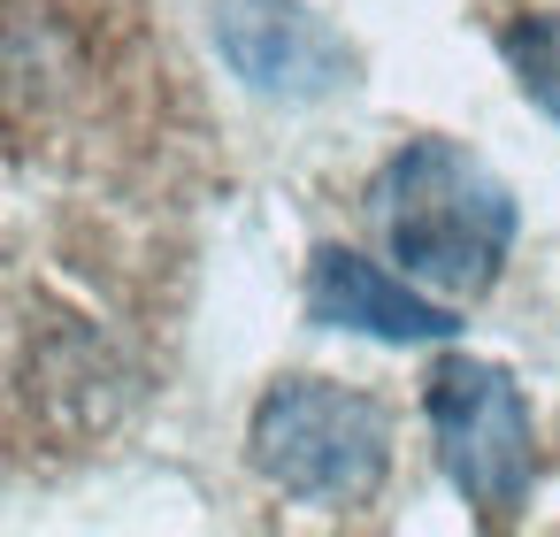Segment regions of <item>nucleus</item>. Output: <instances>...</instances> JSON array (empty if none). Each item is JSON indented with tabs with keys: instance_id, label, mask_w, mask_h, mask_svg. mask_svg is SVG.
<instances>
[{
	"instance_id": "39448f33",
	"label": "nucleus",
	"mask_w": 560,
	"mask_h": 537,
	"mask_svg": "<svg viewBox=\"0 0 560 537\" xmlns=\"http://www.w3.org/2000/svg\"><path fill=\"white\" fill-rule=\"evenodd\" d=\"M307 315L323 330H361V338H384V346H430V338L460 330V315L445 300H430L407 277L361 261L353 246H315V261H307Z\"/></svg>"
},
{
	"instance_id": "423d86ee",
	"label": "nucleus",
	"mask_w": 560,
	"mask_h": 537,
	"mask_svg": "<svg viewBox=\"0 0 560 537\" xmlns=\"http://www.w3.org/2000/svg\"><path fill=\"white\" fill-rule=\"evenodd\" d=\"M506 62H514L522 93L560 124V16H522L506 32Z\"/></svg>"
},
{
	"instance_id": "7ed1b4c3",
	"label": "nucleus",
	"mask_w": 560,
	"mask_h": 537,
	"mask_svg": "<svg viewBox=\"0 0 560 537\" xmlns=\"http://www.w3.org/2000/svg\"><path fill=\"white\" fill-rule=\"evenodd\" d=\"M430 407V437H438V468L453 476V491L483 514V522H514L537 476V430H529V399L499 361L476 353H445L422 384Z\"/></svg>"
},
{
	"instance_id": "f03ea898",
	"label": "nucleus",
	"mask_w": 560,
	"mask_h": 537,
	"mask_svg": "<svg viewBox=\"0 0 560 537\" xmlns=\"http://www.w3.org/2000/svg\"><path fill=\"white\" fill-rule=\"evenodd\" d=\"M246 453L284 499L369 506L392 468V422L369 392H346L330 376H284L254 399Z\"/></svg>"
},
{
	"instance_id": "20e7f679",
	"label": "nucleus",
	"mask_w": 560,
	"mask_h": 537,
	"mask_svg": "<svg viewBox=\"0 0 560 537\" xmlns=\"http://www.w3.org/2000/svg\"><path fill=\"white\" fill-rule=\"evenodd\" d=\"M215 39H223L231 70L277 101H323L353 78V47L323 16H307L300 0H223Z\"/></svg>"
},
{
	"instance_id": "f257e3e1",
	"label": "nucleus",
	"mask_w": 560,
	"mask_h": 537,
	"mask_svg": "<svg viewBox=\"0 0 560 537\" xmlns=\"http://www.w3.org/2000/svg\"><path fill=\"white\" fill-rule=\"evenodd\" d=\"M376 231L392 246V261L445 292V300H476L499 284L506 246H514V192L453 139H407L376 185H369Z\"/></svg>"
}]
</instances>
